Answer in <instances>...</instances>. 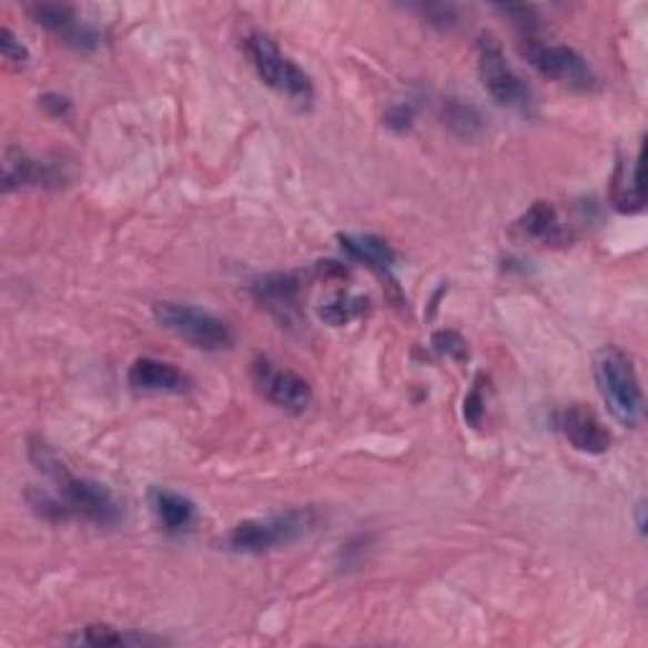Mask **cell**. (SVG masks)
<instances>
[{
  "label": "cell",
  "mask_w": 648,
  "mask_h": 648,
  "mask_svg": "<svg viewBox=\"0 0 648 648\" xmlns=\"http://www.w3.org/2000/svg\"><path fill=\"white\" fill-rule=\"evenodd\" d=\"M29 456L36 469L47 474L49 479L57 484V492L53 494L41 489H31L26 494L36 515L53 522L77 517L92 522V525L99 527H110L122 519V507L120 502L114 499V494L102 484L79 479V476L71 474L64 462H61V458L53 454V448L43 444V441L39 438L31 441Z\"/></svg>",
  "instance_id": "cell-1"
},
{
  "label": "cell",
  "mask_w": 648,
  "mask_h": 648,
  "mask_svg": "<svg viewBox=\"0 0 648 648\" xmlns=\"http://www.w3.org/2000/svg\"><path fill=\"white\" fill-rule=\"evenodd\" d=\"M314 525H317V512L314 509H286L282 515L241 522L231 533H226L221 543L231 553L261 555L296 543V539L310 535Z\"/></svg>",
  "instance_id": "cell-2"
},
{
  "label": "cell",
  "mask_w": 648,
  "mask_h": 648,
  "mask_svg": "<svg viewBox=\"0 0 648 648\" xmlns=\"http://www.w3.org/2000/svg\"><path fill=\"white\" fill-rule=\"evenodd\" d=\"M596 383L620 426L636 428L644 418V391L634 360L620 347H603L596 355Z\"/></svg>",
  "instance_id": "cell-3"
},
{
  "label": "cell",
  "mask_w": 648,
  "mask_h": 648,
  "mask_svg": "<svg viewBox=\"0 0 648 648\" xmlns=\"http://www.w3.org/2000/svg\"><path fill=\"white\" fill-rule=\"evenodd\" d=\"M152 314H155L160 327L173 332V335L198 350L219 353V350L233 347V342H236V332L226 320H221L219 314L209 310L193 307V304L158 302Z\"/></svg>",
  "instance_id": "cell-4"
},
{
  "label": "cell",
  "mask_w": 648,
  "mask_h": 648,
  "mask_svg": "<svg viewBox=\"0 0 648 648\" xmlns=\"http://www.w3.org/2000/svg\"><path fill=\"white\" fill-rule=\"evenodd\" d=\"M246 53H249L251 64H254L256 69V74L266 87L276 89L279 94L290 97L292 102L302 107L312 104L314 84L310 74H304V71L296 67L290 57H284L266 33H259V31L249 33Z\"/></svg>",
  "instance_id": "cell-5"
},
{
  "label": "cell",
  "mask_w": 648,
  "mask_h": 648,
  "mask_svg": "<svg viewBox=\"0 0 648 648\" xmlns=\"http://www.w3.org/2000/svg\"><path fill=\"white\" fill-rule=\"evenodd\" d=\"M479 79L482 87L489 92L494 102L502 107H517V110H527L533 104V92H529L525 81L517 77V71L509 67L507 57L499 41L492 33L479 36Z\"/></svg>",
  "instance_id": "cell-6"
},
{
  "label": "cell",
  "mask_w": 648,
  "mask_h": 648,
  "mask_svg": "<svg viewBox=\"0 0 648 648\" xmlns=\"http://www.w3.org/2000/svg\"><path fill=\"white\" fill-rule=\"evenodd\" d=\"M251 381H254L261 398L276 405V408L290 413H302L310 408V383L302 375L286 371V367H276L272 360L256 357L254 365H251Z\"/></svg>",
  "instance_id": "cell-7"
},
{
  "label": "cell",
  "mask_w": 648,
  "mask_h": 648,
  "mask_svg": "<svg viewBox=\"0 0 648 648\" xmlns=\"http://www.w3.org/2000/svg\"><path fill=\"white\" fill-rule=\"evenodd\" d=\"M527 57L539 74L557 81V84L585 92V89L596 87L598 81L596 71L588 64V59L570 47H539V43L529 41Z\"/></svg>",
  "instance_id": "cell-8"
},
{
  "label": "cell",
  "mask_w": 648,
  "mask_h": 648,
  "mask_svg": "<svg viewBox=\"0 0 648 648\" xmlns=\"http://www.w3.org/2000/svg\"><path fill=\"white\" fill-rule=\"evenodd\" d=\"M557 423H560L563 436L570 441V446L580 454L600 456L608 452L610 444H614V436H610L606 423L598 418L596 411L583 403L567 405Z\"/></svg>",
  "instance_id": "cell-9"
},
{
  "label": "cell",
  "mask_w": 648,
  "mask_h": 648,
  "mask_svg": "<svg viewBox=\"0 0 648 648\" xmlns=\"http://www.w3.org/2000/svg\"><path fill=\"white\" fill-rule=\"evenodd\" d=\"M251 292H254V300L261 307L282 322V327H294V324H300L302 282L296 274L261 276L251 284Z\"/></svg>",
  "instance_id": "cell-10"
},
{
  "label": "cell",
  "mask_w": 648,
  "mask_h": 648,
  "mask_svg": "<svg viewBox=\"0 0 648 648\" xmlns=\"http://www.w3.org/2000/svg\"><path fill=\"white\" fill-rule=\"evenodd\" d=\"M128 381L134 391L142 393H185L191 388V377L178 371L173 363L158 357H138L130 365Z\"/></svg>",
  "instance_id": "cell-11"
},
{
  "label": "cell",
  "mask_w": 648,
  "mask_h": 648,
  "mask_svg": "<svg viewBox=\"0 0 648 648\" xmlns=\"http://www.w3.org/2000/svg\"><path fill=\"white\" fill-rule=\"evenodd\" d=\"M59 183V173L49 162H41L31 155H26L23 150L8 148L6 162H3V191L11 193L16 188L26 185H47Z\"/></svg>",
  "instance_id": "cell-12"
},
{
  "label": "cell",
  "mask_w": 648,
  "mask_h": 648,
  "mask_svg": "<svg viewBox=\"0 0 648 648\" xmlns=\"http://www.w3.org/2000/svg\"><path fill=\"white\" fill-rule=\"evenodd\" d=\"M150 507L160 525L173 535L185 533V529H191L195 522V504L173 489L155 486V489L150 492Z\"/></svg>",
  "instance_id": "cell-13"
},
{
  "label": "cell",
  "mask_w": 648,
  "mask_h": 648,
  "mask_svg": "<svg viewBox=\"0 0 648 648\" xmlns=\"http://www.w3.org/2000/svg\"><path fill=\"white\" fill-rule=\"evenodd\" d=\"M519 229L527 233V236L537 239L539 243H547V246H563V243L570 241V231L560 219V213L553 203L537 201L533 209L522 215Z\"/></svg>",
  "instance_id": "cell-14"
},
{
  "label": "cell",
  "mask_w": 648,
  "mask_h": 648,
  "mask_svg": "<svg viewBox=\"0 0 648 648\" xmlns=\"http://www.w3.org/2000/svg\"><path fill=\"white\" fill-rule=\"evenodd\" d=\"M31 18L43 29L57 31V33H67L69 41H74L77 47H87V43H94L97 36L84 29V26L77 23V13L71 6H61V3H33L29 6Z\"/></svg>",
  "instance_id": "cell-15"
},
{
  "label": "cell",
  "mask_w": 648,
  "mask_h": 648,
  "mask_svg": "<svg viewBox=\"0 0 648 648\" xmlns=\"http://www.w3.org/2000/svg\"><path fill=\"white\" fill-rule=\"evenodd\" d=\"M340 246L347 256L375 269V272L388 274L395 266V251L391 243L373 236V233H345V236H340Z\"/></svg>",
  "instance_id": "cell-16"
},
{
  "label": "cell",
  "mask_w": 648,
  "mask_h": 648,
  "mask_svg": "<svg viewBox=\"0 0 648 648\" xmlns=\"http://www.w3.org/2000/svg\"><path fill=\"white\" fill-rule=\"evenodd\" d=\"M610 201L618 213H638L644 211V191L638 183V160L636 158H620L614 173V183H610Z\"/></svg>",
  "instance_id": "cell-17"
},
{
  "label": "cell",
  "mask_w": 648,
  "mask_h": 648,
  "mask_svg": "<svg viewBox=\"0 0 648 648\" xmlns=\"http://www.w3.org/2000/svg\"><path fill=\"white\" fill-rule=\"evenodd\" d=\"M446 128L462 140H474L484 130V117L474 104L462 102V99H448L444 104Z\"/></svg>",
  "instance_id": "cell-18"
},
{
  "label": "cell",
  "mask_w": 648,
  "mask_h": 648,
  "mask_svg": "<svg viewBox=\"0 0 648 648\" xmlns=\"http://www.w3.org/2000/svg\"><path fill=\"white\" fill-rule=\"evenodd\" d=\"M365 310H367L365 296L342 294L324 304V307L320 310V317L327 324H332V327H342V324H350L353 320H357Z\"/></svg>",
  "instance_id": "cell-19"
},
{
  "label": "cell",
  "mask_w": 648,
  "mask_h": 648,
  "mask_svg": "<svg viewBox=\"0 0 648 648\" xmlns=\"http://www.w3.org/2000/svg\"><path fill=\"white\" fill-rule=\"evenodd\" d=\"M77 644H87V646H140V644H150V638L138 636V634H124L120 628L114 626H87L84 634L77 638Z\"/></svg>",
  "instance_id": "cell-20"
},
{
  "label": "cell",
  "mask_w": 648,
  "mask_h": 648,
  "mask_svg": "<svg viewBox=\"0 0 648 648\" xmlns=\"http://www.w3.org/2000/svg\"><path fill=\"white\" fill-rule=\"evenodd\" d=\"M0 53H3V59L13 69H23L29 64V49L18 41V36L11 29L0 31Z\"/></svg>",
  "instance_id": "cell-21"
},
{
  "label": "cell",
  "mask_w": 648,
  "mask_h": 648,
  "mask_svg": "<svg viewBox=\"0 0 648 648\" xmlns=\"http://www.w3.org/2000/svg\"><path fill=\"white\" fill-rule=\"evenodd\" d=\"M434 345H436L438 353L446 355V357H454V360L469 357V347H466V340L458 335V332H452V330L436 332Z\"/></svg>",
  "instance_id": "cell-22"
},
{
  "label": "cell",
  "mask_w": 648,
  "mask_h": 648,
  "mask_svg": "<svg viewBox=\"0 0 648 648\" xmlns=\"http://www.w3.org/2000/svg\"><path fill=\"white\" fill-rule=\"evenodd\" d=\"M385 124L393 130H398V132H405V130H411L413 128V107L411 104H395L388 110V114H385Z\"/></svg>",
  "instance_id": "cell-23"
},
{
  "label": "cell",
  "mask_w": 648,
  "mask_h": 648,
  "mask_svg": "<svg viewBox=\"0 0 648 648\" xmlns=\"http://www.w3.org/2000/svg\"><path fill=\"white\" fill-rule=\"evenodd\" d=\"M464 416H466V421L472 423V426H479V423H482V416H484V398H482V391L479 388L472 391L469 398L464 401Z\"/></svg>",
  "instance_id": "cell-24"
},
{
  "label": "cell",
  "mask_w": 648,
  "mask_h": 648,
  "mask_svg": "<svg viewBox=\"0 0 648 648\" xmlns=\"http://www.w3.org/2000/svg\"><path fill=\"white\" fill-rule=\"evenodd\" d=\"M41 104L47 107V110H53V114L61 117V114H67L69 112V102L64 97H57V94H47L41 99Z\"/></svg>",
  "instance_id": "cell-25"
},
{
  "label": "cell",
  "mask_w": 648,
  "mask_h": 648,
  "mask_svg": "<svg viewBox=\"0 0 648 648\" xmlns=\"http://www.w3.org/2000/svg\"><path fill=\"white\" fill-rule=\"evenodd\" d=\"M638 529H641V533H644V529H646V519H644V502L638 504Z\"/></svg>",
  "instance_id": "cell-26"
}]
</instances>
